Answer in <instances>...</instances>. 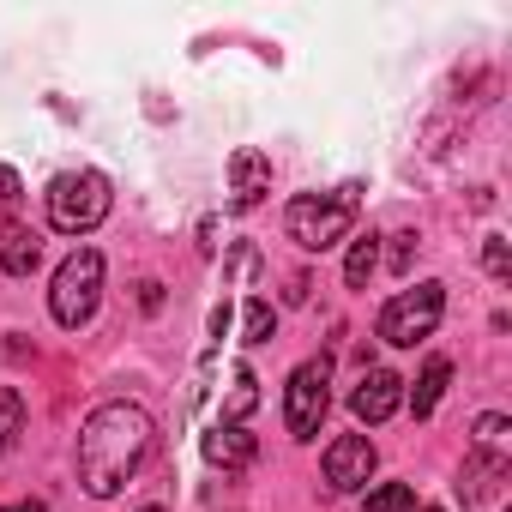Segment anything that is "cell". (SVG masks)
I'll use <instances>...</instances> for the list:
<instances>
[{
    "label": "cell",
    "instance_id": "obj_1",
    "mask_svg": "<svg viewBox=\"0 0 512 512\" xmlns=\"http://www.w3.org/2000/svg\"><path fill=\"white\" fill-rule=\"evenodd\" d=\"M145 452H151V416L139 404L91 410L85 428H79V482H85V494H97V500L121 494L139 476Z\"/></svg>",
    "mask_w": 512,
    "mask_h": 512
},
{
    "label": "cell",
    "instance_id": "obj_2",
    "mask_svg": "<svg viewBox=\"0 0 512 512\" xmlns=\"http://www.w3.org/2000/svg\"><path fill=\"white\" fill-rule=\"evenodd\" d=\"M356 211H362V181H344L338 193H296L290 211H284V229H290L296 247L326 253V247H338L350 235Z\"/></svg>",
    "mask_w": 512,
    "mask_h": 512
},
{
    "label": "cell",
    "instance_id": "obj_3",
    "mask_svg": "<svg viewBox=\"0 0 512 512\" xmlns=\"http://www.w3.org/2000/svg\"><path fill=\"white\" fill-rule=\"evenodd\" d=\"M109 205H115V193H109V181H103L97 169H67V175L49 181V223H55L61 235L97 229V223L109 217Z\"/></svg>",
    "mask_w": 512,
    "mask_h": 512
},
{
    "label": "cell",
    "instance_id": "obj_4",
    "mask_svg": "<svg viewBox=\"0 0 512 512\" xmlns=\"http://www.w3.org/2000/svg\"><path fill=\"white\" fill-rule=\"evenodd\" d=\"M97 290H103V253H97V247H79L73 260L55 272V290H49V314H55V326L79 332V326L97 314Z\"/></svg>",
    "mask_w": 512,
    "mask_h": 512
},
{
    "label": "cell",
    "instance_id": "obj_5",
    "mask_svg": "<svg viewBox=\"0 0 512 512\" xmlns=\"http://www.w3.org/2000/svg\"><path fill=\"white\" fill-rule=\"evenodd\" d=\"M326 410H332V362L320 356V362H302L290 374V386H284V428L296 440H314Z\"/></svg>",
    "mask_w": 512,
    "mask_h": 512
},
{
    "label": "cell",
    "instance_id": "obj_6",
    "mask_svg": "<svg viewBox=\"0 0 512 512\" xmlns=\"http://www.w3.org/2000/svg\"><path fill=\"white\" fill-rule=\"evenodd\" d=\"M446 314V290L440 284H416V290H398L386 308H380V338L386 344H422Z\"/></svg>",
    "mask_w": 512,
    "mask_h": 512
},
{
    "label": "cell",
    "instance_id": "obj_7",
    "mask_svg": "<svg viewBox=\"0 0 512 512\" xmlns=\"http://www.w3.org/2000/svg\"><path fill=\"white\" fill-rule=\"evenodd\" d=\"M368 476H374V440L368 434H338L326 446V482L338 494H356V488H368Z\"/></svg>",
    "mask_w": 512,
    "mask_h": 512
},
{
    "label": "cell",
    "instance_id": "obj_8",
    "mask_svg": "<svg viewBox=\"0 0 512 512\" xmlns=\"http://www.w3.org/2000/svg\"><path fill=\"white\" fill-rule=\"evenodd\" d=\"M266 193H272V157L253 151V145H241L229 157V211H253Z\"/></svg>",
    "mask_w": 512,
    "mask_h": 512
},
{
    "label": "cell",
    "instance_id": "obj_9",
    "mask_svg": "<svg viewBox=\"0 0 512 512\" xmlns=\"http://www.w3.org/2000/svg\"><path fill=\"white\" fill-rule=\"evenodd\" d=\"M398 404H404V380H398L392 368H368V374L356 380V392H350V410H356L362 422H386Z\"/></svg>",
    "mask_w": 512,
    "mask_h": 512
},
{
    "label": "cell",
    "instance_id": "obj_10",
    "mask_svg": "<svg viewBox=\"0 0 512 512\" xmlns=\"http://www.w3.org/2000/svg\"><path fill=\"white\" fill-rule=\"evenodd\" d=\"M199 452H205V464H211V470L235 476V470H247V464H253V452H260V446H253V434H247V428H229V422H217V428L199 440Z\"/></svg>",
    "mask_w": 512,
    "mask_h": 512
},
{
    "label": "cell",
    "instance_id": "obj_11",
    "mask_svg": "<svg viewBox=\"0 0 512 512\" xmlns=\"http://www.w3.org/2000/svg\"><path fill=\"white\" fill-rule=\"evenodd\" d=\"M0 266H7V278H31L43 266V241L31 229H7L0 235Z\"/></svg>",
    "mask_w": 512,
    "mask_h": 512
},
{
    "label": "cell",
    "instance_id": "obj_12",
    "mask_svg": "<svg viewBox=\"0 0 512 512\" xmlns=\"http://www.w3.org/2000/svg\"><path fill=\"white\" fill-rule=\"evenodd\" d=\"M446 380H452V362H446V356H434V362L422 368V380H416V392H410V410H416V416H434V404H440V392H446Z\"/></svg>",
    "mask_w": 512,
    "mask_h": 512
},
{
    "label": "cell",
    "instance_id": "obj_13",
    "mask_svg": "<svg viewBox=\"0 0 512 512\" xmlns=\"http://www.w3.org/2000/svg\"><path fill=\"white\" fill-rule=\"evenodd\" d=\"M374 266H380V241H374V235H356L350 260H344V284H350V290H368Z\"/></svg>",
    "mask_w": 512,
    "mask_h": 512
},
{
    "label": "cell",
    "instance_id": "obj_14",
    "mask_svg": "<svg viewBox=\"0 0 512 512\" xmlns=\"http://www.w3.org/2000/svg\"><path fill=\"white\" fill-rule=\"evenodd\" d=\"M260 404V380H253V368H235V380H229V404H223V422L229 428H241V416Z\"/></svg>",
    "mask_w": 512,
    "mask_h": 512
},
{
    "label": "cell",
    "instance_id": "obj_15",
    "mask_svg": "<svg viewBox=\"0 0 512 512\" xmlns=\"http://www.w3.org/2000/svg\"><path fill=\"white\" fill-rule=\"evenodd\" d=\"M272 332H278V308L266 296H253L241 314V344H272Z\"/></svg>",
    "mask_w": 512,
    "mask_h": 512
},
{
    "label": "cell",
    "instance_id": "obj_16",
    "mask_svg": "<svg viewBox=\"0 0 512 512\" xmlns=\"http://www.w3.org/2000/svg\"><path fill=\"white\" fill-rule=\"evenodd\" d=\"M362 512H416V488H410V482H386V488L368 494Z\"/></svg>",
    "mask_w": 512,
    "mask_h": 512
},
{
    "label": "cell",
    "instance_id": "obj_17",
    "mask_svg": "<svg viewBox=\"0 0 512 512\" xmlns=\"http://www.w3.org/2000/svg\"><path fill=\"white\" fill-rule=\"evenodd\" d=\"M506 434H512V422H506V416H476L470 446H476V452H500V458H506Z\"/></svg>",
    "mask_w": 512,
    "mask_h": 512
},
{
    "label": "cell",
    "instance_id": "obj_18",
    "mask_svg": "<svg viewBox=\"0 0 512 512\" xmlns=\"http://www.w3.org/2000/svg\"><path fill=\"white\" fill-rule=\"evenodd\" d=\"M19 422H25V398L7 386V392H0V452H7V440L19 434Z\"/></svg>",
    "mask_w": 512,
    "mask_h": 512
},
{
    "label": "cell",
    "instance_id": "obj_19",
    "mask_svg": "<svg viewBox=\"0 0 512 512\" xmlns=\"http://www.w3.org/2000/svg\"><path fill=\"white\" fill-rule=\"evenodd\" d=\"M482 266H488L500 284L512 278V253H506V241H500V235H488V247H482Z\"/></svg>",
    "mask_w": 512,
    "mask_h": 512
},
{
    "label": "cell",
    "instance_id": "obj_20",
    "mask_svg": "<svg viewBox=\"0 0 512 512\" xmlns=\"http://www.w3.org/2000/svg\"><path fill=\"white\" fill-rule=\"evenodd\" d=\"M410 253H416V235H392V272H410Z\"/></svg>",
    "mask_w": 512,
    "mask_h": 512
},
{
    "label": "cell",
    "instance_id": "obj_21",
    "mask_svg": "<svg viewBox=\"0 0 512 512\" xmlns=\"http://www.w3.org/2000/svg\"><path fill=\"white\" fill-rule=\"evenodd\" d=\"M139 308L157 314V308H163V284H139Z\"/></svg>",
    "mask_w": 512,
    "mask_h": 512
},
{
    "label": "cell",
    "instance_id": "obj_22",
    "mask_svg": "<svg viewBox=\"0 0 512 512\" xmlns=\"http://www.w3.org/2000/svg\"><path fill=\"white\" fill-rule=\"evenodd\" d=\"M0 205H19V175L0 169Z\"/></svg>",
    "mask_w": 512,
    "mask_h": 512
},
{
    "label": "cell",
    "instance_id": "obj_23",
    "mask_svg": "<svg viewBox=\"0 0 512 512\" xmlns=\"http://www.w3.org/2000/svg\"><path fill=\"white\" fill-rule=\"evenodd\" d=\"M7 512H49L43 500H19V506H7Z\"/></svg>",
    "mask_w": 512,
    "mask_h": 512
},
{
    "label": "cell",
    "instance_id": "obj_24",
    "mask_svg": "<svg viewBox=\"0 0 512 512\" xmlns=\"http://www.w3.org/2000/svg\"><path fill=\"white\" fill-rule=\"evenodd\" d=\"M145 512H163V506H145Z\"/></svg>",
    "mask_w": 512,
    "mask_h": 512
},
{
    "label": "cell",
    "instance_id": "obj_25",
    "mask_svg": "<svg viewBox=\"0 0 512 512\" xmlns=\"http://www.w3.org/2000/svg\"><path fill=\"white\" fill-rule=\"evenodd\" d=\"M428 512H440V506H428Z\"/></svg>",
    "mask_w": 512,
    "mask_h": 512
}]
</instances>
